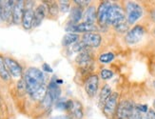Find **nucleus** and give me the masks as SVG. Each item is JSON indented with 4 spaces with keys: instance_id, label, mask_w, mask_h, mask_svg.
Wrapping results in <instances>:
<instances>
[{
    "instance_id": "obj_1",
    "label": "nucleus",
    "mask_w": 155,
    "mask_h": 119,
    "mask_svg": "<svg viewBox=\"0 0 155 119\" xmlns=\"http://www.w3.org/2000/svg\"><path fill=\"white\" fill-rule=\"evenodd\" d=\"M126 20L130 26L135 25L144 15V8L142 5L134 1H127L124 4Z\"/></svg>"
},
{
    "instance_id": "obj_2",
    "label": "nucleus",
    "mask_w": 155,
    "mask_h": 119,
    "mask_svg": "<svg viewBox=\"0 0 155 119\" xmlns=\"http://www.w3.org/2000/svg\"><path fill=\"white\" fill-rule=\"evenodd\" d=\"M125 21L127 20L124 7L118 3H111L109 14H107V26H112L113 28H115L116 26Z\"/></svg>"
},
{
    "instance_id": "obj_3",
    "label": "nucleus",
    "mask_w": 155,
    "mask_h": 119,
    "mask_svg": "<svg viewBox=\"0 0 155 119\" xmlns=\"http://www.w3.org/2000/svg\"><path fill=\"white\" fill-rule=\"evenodd\" d=\"M146 28L143 25H134L125 35V41L129 45H136L138 44L146 35Z\"/></svg>"
},
{
    "instance_id": "obj_4",
    "label": "nucleus",
    "mask_w": 155,
    "mask_h": 119,
    "mask_svg": "<svg viewBox=\"0 0 155 119\" xmlns=\"http://www.w3.org/2000/svg\"><path fill=\"white\" fill-rule=\"evenodd\" d=\"M69 116L71 119H83L84 118V107L82 103L74 99H69L66 102V109Z\"/></svg>"
},
{
    "instance_id": "obj_5",
    "label": "nucleus",
    "mask_w": 155,
    "mask_h": 119,
    "mask_svg": "<svg viewBox=\"0 0 155 119\" xmlns=\"http://www.w3.org/2000/svg\"><path fill=\"white\" fill-rule=\"evenodd\" d=\"M134 107H135V104L132 101L127 100V99L121 100L118 104L114 119H130Z\"/></svg>"
},
{
    "instance_id": "obj_6",
    "label": "nucleus",
    "mask_w": 155,
    "mask_h": 119,
    "mask_svg": "<svg viewBox=\"0 0 155 119\" xmlns=\"http://www.w3.org/2000/svg\"><path fill=\"white\" fill-rule=\"evenodd\" d=\"M119 104V94L116 91H113L111 95L107 98L104 107H103V112L107 118H113L115 115V112Z\"/></svg>"
},
{
    "instance_id": "obj_7",
    "label": "nucleus",
    "mask_w": 155,
    "mask_h": 119,
    "mask_svg": "<svg viewBox=\"0 0 155 119\" xmlns=\"http://www.w3.org/2000/svg\"><path fill=\"white\" fill-rule=\"evenodd\" d=\"M66 31H68V34H76V32H83L87 34V32H95L97 31V27L93 24L89 23H84L81 22L79 24H72L68 23L65 28Z\"/></svg>"
},
{
    "instance_id": "obj_8",
    "label": "nucleus",
    "mask_w": 155,
    "mask_h": 119,
    "mask_svg": "<svg viewBox=\"0 0 155 119\" xmlns=\"http://www.w3.org/2000/svg\"><path fill=\"white\" fill-rule=\"evenodd\" d=\"M4 61H5L7 71H8L11 76H12L13 78H16V79L21 78V76L23 74V70H22L21 65H20L16 60H15L13 58L9 57V56L4 57Z\"/></svg>"
},
{
    "instance_id": "obj_9",
    "label": "nucleus",
    "mask_w": 155,
    "mask_h": 119,
    "mask_svg": "<svg viewBox=\"0 0 155 119\" xmlns=\"http://www.w3.org/2000/svg\"><path fill=\"white\" fill-rule=\"evenodd\" d=\"M99 88V77L97 74H91L87 77L85 84H84V89L87 95L92 98L96 95L97 91Z\"/></svg>"
},
{
    "instance_id": "obj_10",
    "label": "nucleus",
    "mask_w": 155,
    "mask_h": 119,
    "mask_svg": "<svg viewBox=\"0 0 155 119\" xmlns=\"http://www.w3.org/2000/svg\"><path fill=\"white\" fill-rule=\"evenodd\" d=\"M33 16H35V10H33V2L27 1L25 3V11L22 19V26L25 30H30L32 28Z\"/></svg>"
},
{
    "instance_id": "obj_11",
    "label": "nucleus",
    "mask_w": 155,
    "mask_h": 119,
    "mask_svg": "<svg viewBox=\"0 0 155 119\" xmlns=\"http://www.w3.org/2000/svg\"><path fill=\"white\" fill-rule=\"evenodd\" d=\"M111 6L110 1H102L97 7V19L96 22L101 27L107 26V14Z\"/></svg>"
},
{
    "instance_id": "obj_12",
    "label": "nucleus",
    "mask_w": 155,
    "mask_h": 119,
    "mask_svg": "<svg viewBox=\"0 0 155 119\" xmlns=\"http://www.w3.org/2000/svg\"><path fill=\"white\" fill-rule=\"evenodd\" d=\"M81 41L87 48H98L102 43V36L98 32H87L82 35Z\"/></svg>"
},
{
    "instance_id": "obj_13",
    "label": "nucleus",
    "mask_w": 155,
    "mask_h": 119,
    "mask_svg": "<svg viewBox=\"0 0 155 119\" xmlns=\"http://www.w3.org/2000/svg\"><path fill=\"white\" fill-rule=\"evenodd\" d=\"M25 1L23 0H19V1H15V7L12 10V23L15 25H19L22 23L23 15L25 11Z\"/></svg>"
},
{
    "instance_id": "obj_14",
    "label": "nucleus",
    "mask_w": 155,
    "mask_h": 119,
    "mask_svg": "<svg viewBox=\"0 0 155 119\" xmlns=\"http://www.w3.org/2000/svg\"><path fill=\"white\" fill-rule=\"evenodd\" d=\"M15 1L13 0H8V1H1L2 5V15L1 19L5 22L10 20L12 21V10L15 7Z\"/></svg>"
},
{
    "instance_id": "obj_15",
    "label": "nucleus",
    "mask_w": 155,
    "mask_h": 119,
    "mask_svg": "<svg viewBox=\"0 0 155 119\" xmlns=\"http://www.w3.org/2000/svg\"><path fill=\"white\" fill-rule=\"evenodd\" d=\"M47 7L45 4H40L35 10V16H33V22H32V27L36 28L39 25H41L44 18L47 15Z\"/></svg>"
},
{
    "instance_id": "obj_16",
    "label": "nucleus",
    "mask_w": 155,
    "mask_h": 119,
    "mask_svg": "<svg viewBox=\"0 0 155 119\" xmlns=\"http://www.w3.org/2000/svg\"><path fill=\"white\" fill-rule=\"evenodd\" d=\"M97 9L94 5H90L87 7L86 11L83 15V22L95 25L96 19H97Z\"/></svg>"
},
{
    "instance_id": "obj_17",
    "label": "nucleus",
    "mask_w": 155,
    "mask_h": 119,
    "mask_svg": "<svg viewBox=\"0 0 155 119\" xmlns=\"http://www.w3.org/2000/svg\"><path fill=\"white\" fill-rule=\"evenodd\" d=\"M56 80V76H53L48 86V92L51 95L53 101H57L60 95H61V89H60L59 84H57Z\"/></svg>"
},
{
    "instance_id": "obj_18",
    "label": "nucleus",
    "mask_w": 155,
    "mask_h": 119,
    "mask_svg": "<svg viewBox=\"0 0 155 119\" xmlns=\"http://www.w3.org/2000/svg\"><path fill=\"white\" fill-rule=\"evenodd\" d=\"M25 75H27V76H29V77L32 78L33 80L37 81L38 83L42 84V85L45 84V79H46V77H45V75H44V74H43V71H40V70L37 69V68H33V67L29 68L28 70H27Z\"/></svg>"
},
{
    "instance_id": "obj_19",
    "label": "nucleus",
    "mask_w": 155,
    "mask_h": 119,
    "mask_svg": "<svg viewBox=\"0 0 155 119\" xmlns=\"http://www.w3.org/2000/svg\"><path fill=\"white\" fill-rule=\"evenodd\" d=\"M75 62L80 66L81 68H89L90 66L92 64V58L91 56V55L89 52L87 51H82L77 55L76 59H75Z\"/></svg>"
},
{
    "instance_id": "obj_20",
    "label": "nucleus",
    "mask_w": 155,
    "mask_h": 119,
    "mask_svg": "<svg viewBox=\"0 0 155 119\" xmlns=\"http://www.w3.org/2000/svg\"><path fill=\"white\" fill-rule=\"evenodd\" d=\"M83 8L75 5L71 9L70 12V22L72 24H79L80 21L83 19Z\"/></svg>"
},
{
    "instance_id": "obj_21",
    "label": "nucleus",
    "mask_w": 155,
    "mask_h": 119,
    "mask_svg": "<svg viewBox=\"0 0 155 119\" xmlns=\"http://www.w3.org/2000/svg\"><path fill=\"white\" fill-rule=\"evenodd\" d=\"M112 92L113 91H112L110 86L109 84H105L102 87V89H101L100 94H99V106L102 109L104 107L106 101L107 100V98H109L111 95Z\"/></svg>"
},
{
    "instance_id": "obj_22",
    "label": "nucleus",
    "mask_w": 155,
    "mask_h": 119,
    "mask_svg": "<svg viewBox=\"0 0 155 119\" xmlns=\"http://www.w3.org/2000/svg\"><path fill=\"white\" fill-rule=\"evenodd\" d=\"M80 39V35L78 34H66L62 39V45L64 47H67V46L70 45H73L77 43Z\"/></svg>"
},
{
    "instance_id": "obj_23",
    "label": "nucleus",
    "mask_w": 155,
    "mask_h": 119,
    "mask_svg": "<svg viewBox=\"0 0 155 119\" xmlns=\"http://www.w3.org/2000/svg\"><path fill=\"white\" fill-rule=\"evenodd\" d=\"M0 77H1L4 81H8L10 80L11 75L7 71L6 65H5V61H4V57H2L0 55Z\"/></svg>"
},
{
    "instance_id": "obj_24",
    "label": "nucleus",
    "mask_w": 155,
    "mask_h": 119,
    "mask_svg": "<svg viewBox=\"0 0 155 119\" xmlns=\"http://www.w3.org/2000/svg\"><path fill=\"white\" fill-rule=\"evenodd\" d=\"M115 58V55L113 52H104L99 55V62L101 64H110Z\"/></svg>"
},
{
    "instance_id": "obj_25",
    "label": "nucleus",
    "mask_w": 155,
    "mask_h": 119,
    "mask_svg": "<svg viewBox=\"0 0 155 119\" xmlns=\"http://www.w3.org/2000/svg\"><path fill=\"white\" fill-rule=\"evenodd\" d=\"M45 3L49 4V6L47 7V10L49 11L50 14L52 16H56L58 15V12H59V6L55 1H44Z\"/></svg>"
},
{
    "instance_id": "obj_26",
    "label": "nucleus",
    "mask_w": 155,
    "mask_h": 119,
    "mask_svg": "<svg viewBox=\"0 0 155 119\" xmlns=\"http://www.w3.org/2000/svg\"><path fill=\"white\" fill-rule=\"evenodd\" d=\"M130 26L127 24V22L125 21L123 23L119 24L118 26H116L114 29H115V31L117 32H119V34H127V32L130 31Z\"/></svg>"
},
{
    "instance_id": "obj_27",
    "label": "nucleus",
    "mask_w": 155,
    "mask_h": 119,
    "mask_svg": "<svg viewBox=\"0 0 155 119\" xmlns=\"http://www.w3.org/2000/svg\"><path fill=\"white\" fill-rule=\"evenodd\" d=\"M113 76V71L109 69H102L100 71V77L103 80H109Z\"/></svg>"
},
{
    "instance_id": "obj_28",
    "label": "nucleus",
    "mask_w": 155,
    "mask_h": 119,
    "mask_svg": "<svg viewBox=\"0 0 155 119\" xmlns=\"http://www.w3.org/2000/svg\"><path fill=\"white\" fill-rule=\"evenodd\" d=\"M52 103H53V99H52L51 95L49 94V92H47V94L45 95V97L43 98V100H42V105L46 109H49L52 105Z\"/></svg>"
},
{
    "instance_id": "obj_29",
    "label": "nucleus",
    "mask_w": 155,
    "mask_h": 119,
    "mask_svg": "<svg viewBox=\"0 0 155 119\" xmlns=\"http://www.w3.org/2000/svg\"><path fill=\"white\" fill-rule=\"evenodd\" d=\"M87 47L85 46V44L82 42V41H78L77 43H75V44H73V46H72V51H77V52H82V51H84V50L86 49Z\"/></svg>"
},
{
    "instance_id": "obj_30",
    "label": "nucleus",
    "mask_w": 155,
    "mask_h": 119,
    "mask_svg": "<svg viewBox=\"0 0 155 119\" xmlns=\"http://www.w3.org/2000/svg\"><path fill=\"white\" fill-rule=\"evenodd\" d=\"M59 9L61 12H66L70 10V1H59Z\"/></svg>"
},
{
    "instance_id": "obj_31",
    "label": "nucleus",
    "mask_w": 155,
    "mask_h": 119,
    "mask_svg": "<svg viewBox=\"0 0 155 119\" xmlns=\"http://www.w3.org/2000/svg\"><path fill=\"white\" fill-rule=\"evenodd\" d=\"M135 108L142 114H147V111H149V107L146 104H135Z\"/></svg>"
},
{
    "instance_id": "obj_32",
    "label": "nucleus",
    "mask_w": 155,
    "mask_h": 119,
    "mask_svg": "<svg viewBox=\"0 0 155 119\" xmlns=\"http://www.w3.org/2000/svg\"><path fill=\"white\" fill-rule=\"evenodd\" d=\"M73 2L75 3V5L79 6V7H81V8L85 7V6L89 7V6L91 5V1H87V0H82V1H80V0H74Z\"/></svg>"
},
{
    "instance_id": "obj_33",
    "label": "nucleus",
    "mask_w": 155,
    "mask_h": 119,
    "mask_svg": "<svg viewBox=\"0 0 155 119\" xmlns=\"http://www.w3.org/2000/svg\"><path fill=\"white\" fill-rule=\"evenodd\" d=\"M146 119H155V110L150 108L146 114Z\"/></svg>"
},
{
    "instance_id": "obj_34",
    "label": "nucleus",
    "mask_w": 155,
    "mask_h": 119,
    "mask_svg": "<svg viewBox=\"0 0 155 119\" xmlns=\"http://www.w3.org/2000/svg\"><path fill=\"white\" fill-rule=\"evenodd\" d=\"M66 102L67 100H58L57 103H56V106H57V108L60 109V110H65L66 109Z\"/></svg>"
},
{
    "instance_id": "obj_35",
    "label": "nucleus",
    "mask_w": 155,
    "mask_h": 119,
    "mask_svg": "<svg viewBox=\"0 0 155 119\" xmlns=\"http://www.w3.org/2000/svg\"><path fill=\"white\" fill-rule=\"evenodd\" d=\"M42 70L46 72H52V69L48 63H44L42 65Z\"/></svg>"
},
{
    "instance_id": "obj_36",
    "label": "nucleus",
    "mask_w": 155,
    "mask_h": 119,
    "mask_svg": "<svg viewBox=\"0 0 155 119\" xmlns=\"http://www.w3.org/2000/svg\"><path fill=\"white\" fill-rule=\"evenodd\" d=\"M51 119H71L69 115H60V116H54Z\"/></svg>"
},
{
    "instance_id": "obj_37",
    "label": "nucleus",
    "mask_w": 155,
    "mask_h": 119,
    "mask_svg": "<svg viewBox=\"0 0 155 119\" xmlns=\"http://www.w3.org/2000/svg\"><path fill=\"white\" fill-rule=\"evenodd\" d=\"M150 16H151V19L153 20V22L155 23V8L151 11V12H150Z\"/></svg>"
},
{
    "instance_id": "obj_38",
    "label": "nucleus",
    "mask_w": 155,
    "mask_h": 119,
    "mask_svg": "<svg viewBox=\"0 0 155 119\" xmlns=\"http://www.w3.org/2000/svg\"><path fill=\"white\" fill-rule=\"evenodd\" d=\"M1 15H2V5H1V1H0V19H1Z\"/></svg>"
},
{
    "instance_id": "obj_39",
    "label": "nucleus",
    "mask_w": 155,
    "mask_h": 119,
    "mask_svg": "<svg viewBox=\"0 0 155 119\" xmlns=\"http://www.w3.org/2000/svg\"><path fill=\"white\" fill-rule=\"evenodd\" d=\"M152 105H153V109L155 110V99H154V101H153V104H152Z\"/></svg>"
},
{
    "instance_id": "obj_40",
    "label": "nucleus",
    "mask_w": 155,
    "mask_h": 119,
    "mask_svg": "<svg viewBox=\"0 0 155 119\" xmlns=\"http://www.w3.org/2000/svg\"><path fill=\"white\" fill-rule=\"evenodd\" d=\"M152 34H153V35H155V27H154V29L152 30Z\"/></svg>"
},
{
    "instance_id": "obj_41",
    "label": "nucleus",
    "mask_w": 155,
    "mask_h": 119,
    "mask_svg": "<svg viewBox=\"0 0 155 119\" xmlns=\"http://www.w3.org/2000/svg\"><path fill=\"white\" fill-rule=\"evenodd\" d=\"M0 108H1V103H0Z\"/></svg>"
}]
</instances>
